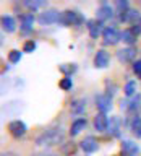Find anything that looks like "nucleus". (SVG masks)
I'll return each instance as SVG.
<instances>
[{"instance_id":"1","label":"nucleus","mask_w":141,"mask_h":156,"mask_svg":"<svg viewBox=\"0 0 141 156\" xmlns=\"http://www.w3.org/2000/svg\"><path fill=\"white\" fill-rule=\"evenodd\" d=\"M63 130L60 127H49V129L42 130L36 138H34V143L37 146H53V145H58L63 141Z\"/></svg>"},{"instance_id":"2","label":"nucleus","mask_w":141,"mask_h":156,"mask_svg":"<svg viewBox=\"0 0 141 156\" xmlns=\"http://www.w3.org/2000/svg\"><path fill=\"white\" fill-rule=\"evenodd\" d=\"M58 23L63 24V26H80V24L84 23V16L76 10H65V12H62Z\"/></svg>"},{"instance_id":"3","label":"nucleus","mask_w":141,"mask_h":156,"mask_svg":"<svg viewBox=\"0 0 141 156\" xmlns=\"http://www.w3.org/2000/svg\"><path fill=\"white\" fill-rule=\"evenodd\" d=\"M141 107V94L136 93L133 98H125V99H120V109L128 112V114H133V117L136 115V111Z\"/></svg>"},{"instance_id":"4","label":"nucleus","mask_w":141,"mask_h":156,"mask_svg":"<svg viewBox=\"0 0 141 156\" xmlns=\"http://www.w3.org/2000/svg\"><path fill=\"white\" fill-rule=\"evenodd\" d=\"M122 41V31H119L117 26H105L102 33V44L104 46H115Z\"/></svg>"},{"instance_id":"5","label":"nucleus","mask_w":141,"mask_h":156,"mask_svg":"<svg viewBox=\"0 0 141 156\" xmlns=\"http://www.w3.org/2000/svg\"><path fill=\"white\" fill-rule=\"evenodd\" d=\"M60 15L62 13L55 8H47V10H44L42 13H39L37 21H39V24H42V26H46V24H53V23L60 21Z\"/></svg>"},{"instance_id":"6","label":"nucleus","mask_w":141,"mask_h":156,"mask_svg":"<svg viewBox=\"0 0 141 156\" xmlns=\"http://www.w3.org/2000/svg\"><path fill=\"white\" fill-rule=\"evenodd\" d=\"M7 129L10 132V135L15 136V138H23V136L26 135V132H28L26 124H24L23 120H19V119H15L12 122H8Z\"/></svg>"},{"instance_id":"7","label":"nucleus","mask_w":141,"mask_h":156,"mask_svg":"<svg viewBox=\"0 0 141 156\" xmlns=\"http://www.w3.org/2000/svg\"><path fill=\"white\" fill-rule=\"evenodd\" d=\"M96 107L99 112H102V114H107V112L112 109V96L105 94V93L97 94L96 96Z\"/></svg>"},{"instance_id":"8","label":"nucleus","mask_w":141,"mask_h":156,"mask_svg":"<svg viewBox=\"0 0 141 156\" xmlns=\"http://www.w3.org/2000/svg\"><path fill=\"white\" fill-rule=\"evenodd\" d=\"M136 57V49L135 47H123L117 51V58L120 63H133Z\"/></svg>"},{"instance_id":"9","label":"nucleus","mask_w":141,"mask_h":156,"mask_svg":"<svg viewBox=\"0 0 141 156\" xmlns=\"http://www.w3.org/2000/svg\"><path fill=\"white\" fill-rule=\"evenodd\" d=\"M109 62H110V55L104 49H99L94 54V58H92V63H94L96 68H107L109 67Z\"/></svg>"},{"instance_id":"10","label":"nucleus","mask_w":141,"mask_h":156,"mask_svg":"<svg viewBox=\"0 0 141 156\" xmlns=\"http://www.w3.org/2000/svg\"><path fill=\"white\" fill-rule=\"evenodd\" d=\"M86 24H88V33H89V36L92 39H97L102 33H104V29H105V28H102V26H104L102 21H99V20H96V18L94 20H88Z\"/></svg>"},{"instance_id":"11","label":"nucleus","mask_w":141,"mask_h":156,"mask_svg":"<svg viewBox=\"0 0 141 156\" xmlns=\"http://www.w3.org/2000/svg\"><path fill=\"white\" fill-rule=\"evenodd\" d=\"M97 146H99V143H97L96 136H92V135H88V136H84V138L80 141V148L84 151L86 154L94 153V151L97 150Z\"/></svg>"},{"instance_id":"12","label":"nucleus","mask_w":141,"mask_h":156,"mask_svg":"<svg viewBox=\"0 0 141 156\" xmlns=\"http://www.w3.org/2000/svg\"><path fill=\"white\" fill-rule=\"evenodd\" d=\"M120 150H122V154L123 156H136L139 153V146L131 140H122Z\"/></svg>"},{"instance_id":"13","label":"nucleus","mask_w":141,"mask_h":156,"mask_svg":"<svg viewBox=\"0 0 141 156\" xmlns=\"http://www.w3.org/2000/svg\"><path fill=\"white\" fill-rule=\"evenodd\" d=\"M33 24H34V15L29 12V13H23L19 16V28L24 34L31 33L33 31Z\"/></svg>"},{"instance_id":"14","label":"nucleus","mask_w":141,"mask_h":156,"mask_svg":"<svg viewBox=\"0 0 141 156\" xmlns=\"http://www.w3.org/2000/svg\"><path fill=\"white\" fill-rule=\"evenodd\" d=\"M112 16H114V8L107 3H102L101 7L96 10V20H99L102 23L107 21V20H110Z\"/></svg>"},{"instance_id":"15","label":"nucleus","mask_w":141,"mask_h":156,"mask_svg":"<svg viewBox=\"0 0 141 156\" xmlns=\"http://www.w3.org/2000/svg\"><path fill=\"white\" fill-rule=\"evenodd\" d=\"M92 125L97 132H107V127H109V117L102 112H97L92 119Z\"/></svg>"},{"instance_id":"16","label":"nucleus","mask_w":141,"mask_h":156,"mask_svg":"<svg viewBox=\"0 0 141 156\" xmlns=\"http://www.w3.org/2000/svg\"><path fill=\"white\" fill-rule=\"evenodd\" d=\"M86 125H88V120H86V117H78L76 120H73L71 122V127H70V136H76V135H80L81 133V130H84L86 129Z\"/></svg>"},{"instance_id":"17","label":"nucleus","mask_w":141,"mask_h":156,"mask_svg":"<svg viewBox=\"0 0 141 156\" xmlns=\"http://www.w3.org/2000/svg\"><path fill=\"white\" fill-rule=\"evenodd\" d=\"M120 130H122V119L117 115H112L109 119V127H107V132L112 136H120Z\"/></svg>"},{"instance_id":"18","label":"nucleus","mask_w":141,"mask_h":156,"mask_svg":"<svg viewBox=\"0 0 141 156\" xmlns=\"http://www.w3.org/2000/svg\"><path fill=\"white\" fill-rule=\"evenodd\" d=\"M139 16H141V15H139L138 10H135V8H128L125 13L119 15V20H120L122 23H131V24H133V23H135Z\"/></svg>"},{"instance_id":"19","label":"nucleus","mask_w":141,"mask_h":156,"mask_svg":"<svg viewBox=\"0 0 141 156\" xmlns=\"http://www.w3.org/2000/svg\"><path fill=\"white\" fill-rule=\"evenodd\" d=\"M70 111L73 112V114H76V115L84 114V111H86V99H83V98H76V99H73L70 102Z\"/></svg>"},{"instance_id":"20","label":"nucleus","mask_w":141,"mask_h":156,"mask_svg":"<svg viewBox=\"0 0 141 156\" xmlns=\"http://www.w3.org/2000/svg\"><path fill=\"white\" fill-rule=\"evenodd\" d=\"M2 29L5 33H15L16 29V21L12 15H3L2 16Z\"/></svg>"},{"instance_id":"21","label":"nucleus","mask_w":141,"mask_h":156,"mask_svg":"<svg viewBox=\"0 0 141 156\" xmlns=\"http://www.w3.org/2000/svg\"><path fill=\"white\" fill-rule=\"evenodd\" d=\"M122 41H123L128 47H133V44L138 41V36H136V34L131 31L130 28H126V29L122 31Z\"/></svg>"},{"instance_id":"22","label":"nucleus","mask_w":141,"mask_h":156,"mask_svg":"<svg viewBox=\"0 0 141 156\" xmlns=\"http://www.w3.org/2000/svg\"><path fill=\"white\" fill-rule=\"evenodd\" d=\"M130 129H131V133H133L136 138H141V117L139 115H135L130 122Z\"/></svg>"},{"instance_id":"23","label":"nucleus","mask_w":141,"mask_h":156,"mask_svg":"<svg viewBox=\"0 0 141 156\" xmlns=\"http://www.w3.org/2000/svg\"><path fill=\"white\" fill-rule=\"evenodd\" d=\"M58 70H60L65 76H70L71 78L73 73H76L78 65H76V63H62V65L58 67Z\"/></svg>"},{"instance_id":"24","label":"nucleus","mask_w":141,"mask_h":156,"mask_svg":"<svg viewBox=\"0 0 141 156\" xmlns=\"http://www.w3.org/2000/svg\"><path fill=\"white\" fill-rule=\"evenodd\" d=\"M123 93H125L126 98H133V96L136 94V81H135V80L126 81L125 86H123Z\"/></svg>"},{"instance_id":"25","label":"nucleus","mask_w":141,"mask_h":156,"mask_svg":"<svg viewBox=\"0 0 141 156\" xmlns=\"http://www.w3.org/2000/svg\"><path fill=\"white\" fill-rule=\"evenodd\" d=\"M46 5H47V2H42V0H26L24 2V7L29 10H37V8L46 7Z\"/></svg>"},{"instance_id":"26","label":"nucleus","mask_w":141,"mask_h":156,"mask_svg":"<svg viewBox=\"0 0 141 156\" xmlns=\"http://www.w3.org/2000/svg\"><path fill=\"white\" fill-rule=\"evenodd\" d=\"M21 55H23V52H19L18 49H12V51L8 52V62L10 63H18L21 60Z\"/></svg>"},{"instance_id":"27","label":"nucleus","mask_w":141,"mask_h":156,"mask_svg":"<svg viewBox=\"0 0 141 156\" xmlns=\"http://www.w3.org/2000/svg\"><path fill=\"white\" fill-rule=\"evenodd\" d=\"M58 86H60V90H63V91H70L71 88H73L71 78H70V76H63L62 80L58 81Z\"/></svg>"},{"instance_id":"28","label":"nucleus","mask_w":141,"mask_h":156,"mask_svg":"<svg viewBox=\"0 0 141 156\" xmlns=\"http://www.w3.org/2000/svg\"><path fill=\"white\" fill-rule=\"evenodd\" d=\"M36 47H37L36 41H33V39H28V41L23 44V51H21V52H26V54H33L34 51H36Z\"/></svg>"},{"instance_id":"29","label":"nucleus","mask_w":141,"mask_h":156,"mask_svg":"<svg viewBox=\"0 0 141 156\" xmlns=\"http://www.w3.org/2000/svg\"><path fill=\"white\" fill-rule=\"evenodd\" d=\"M115 8H117V12H119V15H122V13H125L126 10L130 8V5H128L126 0H119V2L115 3Z\"/></svg>"},{"instance_id":"30","label":"nucleus","mask_w":141,"mask_h":156,"mask_svg":"<svg viewBox=\"0 0 141 156\" xmlns=\"http://www.w3.org/2000/svg\"><path fill=\"white\" fill-rule=\"evenodd\" d=\"M130 29L136 34V36H139V34H141V16H139L138 20H136V21H135L133 24H131V28H130Z\"/></svg>"},{"instance_id":"31","label":"nucleus","mask_w":141,"mask_h":156,"mask_svg":"<svg viewBox=\"0 0 141 156\" xmlns=\"http://www.w3.org/2000/svg\"><path fill=\"white\" fill-rule=\"evenodd\" d=\"M131 68H133V73H135V75L141 80V58H139V60H135V62H133V67H131Z\"/></svg>"},{"instance_id":"32","label":"nucleus","mask_w":141,"mask_h":156,"mask_svg":"<svg viewBox=\"0 0 141 156\" xmlns=\"http://www.w3.org/2000/svg\"><path fill=\"white\" fill-rule=\"evenodd\" d=\"M39 156H58L57 153H52V151H44L42 154H39Z\"/></svg>"},{"instance_id":"33","label":"nucleus","mask_w":141,"mask_h":156,"mask_svg":"<svg viewBox=\"0 0 141 156\" xmlns=\"http://www.w3.org/2000/svg\"><path fill=\"white\" fill-rule=\"evenodd\" d=\"M2 156H19V154H16V153H13V151H7V153H3Z\"/></svg>"},{"instance_id":"34","label":"nucleus","mask_w":141,"mask_h":156,"mask_svg":"<svg viewBox=\"0 0 141 156\" xmlns=\"http://www.w3.org/2000/svg\"><path fill=\"white\" fill-rule=\"evenodd\" d=\"M33 156H39V154H33Z\"/></svg>"}]
</instances>
